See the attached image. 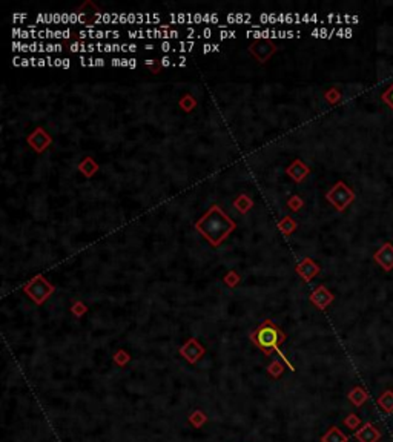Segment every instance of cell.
I'll return each mask as SVG.
<instances>
[{
    "label": "cell",
    "instance_id": "6da1fadb",
    "mask_svg": "<svg viewBox=\"0 0 393 442\" xmlns=\"http://www.w3.org/2000/svg\"><path fill=\"white\" fill-rule=\"evenodd\" d=\"M195 227L212 246H218L235 229V223L218 206H212Z\"/></svg>",
    "mask_w": 393,
    "mask_h": 442
},
{
    "label": "cell",
    "instance_id": "7a4b0ae2",
    "mask_svg": "<svg viewBox=\"0 0 393 442\" xmlns=\"http://www.w3.org/2000/svg\"><path fill=\"white\" fill-rule=\"evenodd\" d=\"M327 200L338 209L340 212L345 211L347 206L355 201V192L344 181H338L327 194Z\"/></svg>",
    "mask_w": 393,
    "mask_h": 442
},
{
    "label": "cell",
    "instance_id": "3957f363",
    "mask_svg": "<svg viewBox=\"0 0 393 442\" xmlns=\"http://www.w3.org/2000/svg\"><path fill=\"white\" fill-rule=\"evenodd\" d=\"M281 340L280 330L275 329L272 324H264L263 327L257 332V343L263 348H270L275 347L276 343Z\"/></svg>",
    "mask_w": 393,
    "mask_h": 442
},
{
    "label": "cell",
    "instance_id": "277c9868",
    "mask_svg": "<svg viewBox=\"0 0 393 442\" xmlns=\"http://www.w3.org/2000/svg\"><path fill=\"white\" fill-rule=\"evenodd\" d=\"M25 290L29 294V296L32 298V299H36L37 302H42L46 296H48L51 292H52V287L46 283L42 276H39V278H36V280H32L26 287H25Z\"/></svg>",
    "mask_w": 393,
    "mask_h": 442
},
{
    "label": "cell",
    "instance_id": "5b68a950",
    "mask_svg": "<svg viewBox=\"0 0 393 442\" xmlns=\"http://www.w3.org/2000/svg\"><path fill=\"white\" fill-rule=\"evenodd\" d=\"M373 260L383 267V270L390 272L393 269V244L384 243L383 246L375 252Z\"/></svg>",
    "mask_w": 393,
    "mask_h": 442
},
{
    "label": "cell",
    "instance_id": "8992f818",
    "mask_svg": "<svg viewBox=\"0 0 393 442\" xmlns=\"http://www.w3.org/2000/svg\"><path fill=\"white\" fill-rule=\"evenodd\" d=\"M355 438L360 442H378L383 438V433L372 422H366L360 430H356Z\"/></svg>",
    "mask_w": 393,
    "mask_h": 442
},
{
    "label": "cell",
    "instance_id": "52a82bcc",
    "mask_svg": "<svg viewBox=\"0 0 393 442\" xmlns=\"http://www.w3.org/2000/svg\"><path fill=\"white\" fill-rule=\"evenodd\" d=\"M332 299H333V295L326 287H318L317 292L312 295V301H314L319 309H324L326 306H329Z\"/></svg>",
    "mask_w": 393,
    "mask_h": 442
},
{
    "label": "cell",
    "instance_id": "ba28073f",
    "mask_svg": "<svg viewBox=\"0 0 393 442\" xmlns=\"http://www.w3.org/2000/svg\"><path fill=\"white\" fill-rule=\"evenodd\" d=\"M376 404L379 405V409L386 413H393V392L386 390L379 394V398L376 399Z\"/></svg>",
    "mask_w": 393,
    "mask_h": 442
},
{
    "label": "cell",
    "instance_id": "9c48e42d",
    "mask_svg": "<svg viewBox=\"0 0 393 442\" xmlns=\"http://www.w3.org/2000/svg\"><path fill=\"white\" fill-rule=\"evenodd\" d=\"M250 51H252V54L257 57L258 60H261V52H266V55H272L273 54V51H275V46L273 45H269V43H266V42H258V43H255V45H252L250 46Z\"/></svg>",
    "mask_w": 393,
    "mask_h": 442
},
{
    "label": "cell",
    "instance_id": "30bf717a",
    "mask_svg": "<svg viewBox=\"0 0 393 442\" xmlns=\"http://www.w3.org/2000/svg\"><path fill=\"white\" fill-rule=\"evenodd\" d=\"M349 399H350V402L353 404V405H356V407H360V405H363L367 399H368V393L363 389V387H355V389H352V392L349 393Z\"/></svg>",
    "mask_w": 393,
    "mask_h": 442
},
{
    "label": "cell",
    "instance_id": "8fae6325",
    "mask_svg": "<svg viewBox=\"0 0 393 442\" xmlns=\"http://www.w3.org/2000/svg\"><path fill=\"white\" fill-rule=\"evenodd\" d=\"M347 436H345L338 427H332L329 432L322 436V442H347Z\"/></svg>",
    "mask_w": 393,
    "mask_h": 442
},
{
    "label": "cell",
    "instance_id": "7c38bea8",
    "mask_svg": "<svg viewBox=\"0 0 393 442\" xmlns=\"http://www.w3.org/2000/svg\"><path fill=\"white\" fill-rule=\"evenodd\" d=\"M227 23H246V25H252V14L250 13H235V14H227L226 16Z\"/></svg>",
    "mask_w": 393,
    "mask_h": 442
},
{
    "label": "cell",
    "instance_id": "4fadbf2b",
    "mask_svg": "<svg viewBox=\"0 0 393 442\" xmlns=\"http://www.w3.org/2000/svg\"><path fill=\"white\" fill-rule=\"evenodd\" d=\"M381 100H383L386 104H389V106L392 108V111H393V83L383 92V96H381Z\"/></svg>",
    "mask_w": 393,
    "mask_h": 442
},
{
    "label": "cell",
    "instance_id": "5bb4252c",
    "mask_svg": "<svg viewBox=\"0 0 393 442\" xmlns=\"http://www.w3.org/2000/svg\"><path fill=\"white\" fill-rule=\"evenodd\" d=\"M344 424L347 425L350 430H355V428L360 427V424H361V419H360V417H358L356 415H349V416L344 419Z\"/></svg>",
    "mask_w": 393,
    "mask_h": 442
},
{
    "label": "cell",
    "instance_id": "9a60e30c",
    "mask_svg": "<svg viewBox=\"0 0 393 442\" xmlns=\"http://www.w3.org/2000/svg\"><path fill=\"white\" fill-rule=\"evenodd\" d=\"M71 51L73 52H86L88 51V45H85L82 42H74L71 45Z\"/></svg>",
    "mask_w": 393,
    "mask_h": 442
},
{
    "label": "cell",
    "instance_id": "2e32d148",
    "mask_svg": "<svg viewBox=\"0 0 393 442\" xmlns=\"http://www.w3.org/2000/svg\"><path fill=\"white\" fill-rule=\"evenodd\" d=\"M195 46V43L194 42H180L178 43V51L180 52H186V51H192V48Z\"/></svg>",
    "mask_w": 393,
    "mask_h": 442
},
{
    "label": "cell",
    "instance_id": "e0dca14e",
    "mask_svg": "<svg viewBox=\"0 0 393 442\" xmlns=\"http://www.w3.org/2000/svg\"><path fill=\"white\" fill-rule=\"evenodd\" d=\"M203 22L204 23H218L220 19L215 13H207V14H203Z\"/></svg>",
    "mask_w": 393,
    "mask_h": 442
},
{
    "label": "cell",
    "instance_id": "ac0fdd59",
    "mask_svg": "<svg viewBox=\"0 0 393 442\" xmlns=\"http://www.w3.org/2000/svg\"><path fill=\"white\" fill-rule=\"evenodd\" d=\"M235 37H237V32L235 31H227V29H221V31H220V39H221V40L235 39Z\"/></svg>",
    "mask_w": 393,
    "mask_h": 442
},
{
    "label": "cell",
    "instance_id": "d6986e66",
    "mask_svg": "<svg viewBox=\"0 0 393 442\" xmlns=\"http://www.w3.org/2000/svg\"><path fill=\"white\" fill-rule=\"evenodd\" d=\"M96 34H97V29H86V31H80L78 36L82 37V39H86V37L96 39Z\"/></svg>",
    "mask_w": 393,
    "mask_h": 442
},
{
    "label": "cell",
    "instance_id": "ffe728a7",
    "mask_svg": "<svg viewBox=\"0 0 393 442\" xmlns=\"http://www.w3.org/2000/svg\"><path fill=\"white\" fill-rule=\"evenodd\" d=\"M160 49L163 51V52H169V51H174V48H172V45L166 40V42H161V45H160Z\"/></svg>",
    "mask_w": 393,
    "mask_h": 442
},
{
    "label": "cell",
    "instance_id": "44dd1931",
    "mask_svg": "<svg viewBox=\"0 0 393 442\" xmlns=\"http://www.w3.org/2000/svg\"><path fill=\"white\" fill-rule=\"evenodd\" d=\"M26 19H28V14H25V13H22V14L16 13V14H13V22H22V20H26Z\"/></svg>",
    "mask_w": 393,
    "mask_h": 442
},
{
    "label": "cell",
    "instance_id": "7402d4cb",
    "mask_svg": "<svg viewBox=\"0 0 393 442\" xmlns=\"http://www.w3.org/2000/svg\"><path fill=\"white\" fill-rule=\"evenodd\" d=\"M201 37L203 39H211L212 37V29L211 28H204L203 32H201Z\"/></svg>",
    "mask_w": 393,
    "mask_h": 442
},
{
    "label": "cell",
    "instance_id": "603a6c76",
    "mask_svg": "<svg viewBox=\"0 0 393 442\" xmlns=\"http://www.w3.org/2000/svg\"><path fill=\"white\" fill-rule=\"evenodd\" d=\"M194 23H196V25L203 23V14L201 13H195L194 14Z\"/></svg>",
    "mask_w": 393,
    "mask_h": 442
},
{
    "label": "cell",
    "instance_id": "cb8c5ba5",
    "mask_svg": "<svg viewBox=\"0 0 393 442\" xmlns=\"http://www.w3.org/2000/svg\"><path fill=\"white\" fill-rule=\"evenodd\" d=\"M160 65H161V66H165V68H168V66L172 65V60L169 59V57H163V59L160 60Z\"/></svg>",
    "mask_w": 393,
    "mask_h": 442
},
{
    "label": "cell",
    "instance_id": "d4e9b609",
    "mask_svg": "<svg viewBox=\"0 0 393 442\" xmlns=\"http://www.w3.org/2000/svg\"><path fill=\"white\" fill-rule=\"evenodd\" d=\"M119 23H129V20H128V13H120V16H119Z\"/></svg>",
    "mask_w": 393,
    "mask_h": 442
},
{
    "label": "cell",
    "instance_id": "484cf974",
    "mask_svg": "<svg viewBox=\"0 0 393 442\" xmlns=\"http://www.w3.org/2000/svg\"><path fill=\"white\" fill-rule=\"evenodd\" d=\"M211 51H214V45H211V43H206V45H203V52H204V54L211 52Z\"/></svg>",
    "mask_w": 393,
    "mask_h": 442
},
{
    "label": "cell",
    "instance_id": "4316f807",
    "mask_svg": "<svg viewBox=\"0 0 393 442\" xmlns=\"http://www.w3.org/2000/svg\"><path fill=\"white\" fill-rule=\"evenodd\" d=\"M29 51H31V52H37V51H39V43H37V42L29 43Z\"/></svg>",
    "mask_w": 393,
    "mask_h": 442
},
{
    "label": "cell",
    "instance_id": "83f0119b",
    "mask_svg": "<svg viewBox=\"0 0 393 442\" xmlns=\"http://www.w3.org/2000/svg\"><path fill=\"white\" fill-rule=\"evenodd\" d=\"M62 23L63 25H69V13H62Z\"/></svg>",
    "mask_w": 393,
    "mask_h": 442
},
{
    "label": "cell",
    "instance_id": "f1b7e54d",
    "mask_svg": "<svg viewBox=\"0 0 393 442\" xmlns=\"http://www.w3.org/2000/svg\"><path fill=\"white\" fill-rule=\"evenodd\" d=\"M96 39H98V40H101V39H106V34H105V31H101V29H97V34H96Z\"/></svg>",
    "mask_w": 393,
    "mask_h": 442
},
{
    "label": "cell",
    "instance_id": "f546056e",
    "mask_svg": "<svg viewBox=\"0 0 393 442\" xmlns=\"http://www.w3.org/2000/svg\"><path fill=\"white\" fill-rule=\"evenodd\" d=\"M178 36H180L178 31H175V29H171L169 31V39H178Z\"/></svg>",
    "mask_w": 393,
    "mask_h": 442
},
{
    "label": "cell",
    "instance_id": "4dcf8cb0",
    "mask_svg": "<svg viewBox=\"0 0 393 442\" xmlns=\"http://www.w3.org/2000/svg\"><path fill=\"white\" fill-rule=\"evenodd\" d=\"M19 51H20V52H28V51H29V45L22 42V45H20V49H19Z\"/></svg>",
    "mask_w": 393,
    "mask_h": 442
},
{
    "label": "cell",
    "instance_id": "1f68e13d",
    "mask_svg": "<svg viewBox=\"0 0 393 442\" xmlns=\"http://www.w3.org/2000/svg\"><path fill=\"white\" fill-rule=\"evenodd\" d=\"M54 23H55V25H59V23H62V14L54 13Z\"/></svg>",
    "mask_w": 393,
    "mask_h": 442
},
{
    "label": "cell",
    "instance_id": "d6a6232c",
    "mask_svg": "<svg viewBox=\"0 0 393 442\" xmlns=\"http://www.w3.org/2000/svg\"><path fill=\"white\" fill-rule=\"evenodd\" d=\"M69 62H71L69 59H63V62H62V68H63V69H69V68H71V63H69Z\"/></svg>",
    "mask_w": 393,
    "mask_h": 442
},
{
    "label": "cell",
    "instance_id": "836d02e7",
    "mask_svg": "<svg viewBox=\"0 0 393 442\" xmlns=\"http://www.w3.org/2000/svg\"><path fill=\"white\" fill-rule=\"evenodd\" d=\"M186 34H188V37H189V39H192V36H195L196 31H195L194 28H188V29H186Z\"/></svg>",
    "mask_w": 393,
    "mask_h": 442
},
{
    "label": "cell",
    "instance_id": "e575fe53",
    "mask_svg": "<svg viewBox=\"0 0 393 442\" xmlns=\"http://www.w3.org/2000/svg\"><path fill=\"white\" fill-rule=\"evenodd\" d=\"M260 22L261 23H268L269 22V14H261L260 16Z\"/></svg>",
    "mask_w": 393,
    "mask_h": 442
},
{
    "label": "cell",
    "instance_id": "d590c367",
    "mask_svg": "<svg viewBox=\"0 0 393 442\" xmlns=\"http://www.w3.org/2000/svg\"><path fill=\"white\" fill-rule=\"evenodd\" d=\"M71 36H73V31L71 29H65L63 31V39H69Z\"/></svg>",
    "mask_w": 393,
    "mask_h": 442
},
{
    "label": "cell",
    "instance_id": "8d00e7d4",
    "mask_svg": "<svg viewBox=\"0 0 393 442\" xmlns=\"http://www.w3.org/2000/svg\"><path fill=\"white\" fill-rule=\"evenodd\" d=\"M111 65H112V66H122V59H112V60H111Z\"/></svg>",
    "mask_w": 393,
    "mask_h": 442
},
{
    "label": "cell",
    "instance_id": "74e56055",
    "mask_svg": "<svg viewBox=\"0 0 393 442\" xmlns=\"http://www.w3.org/2000/svg\"><path fill=\"white\" fill-rule=\"evenodd\" d=\"M103 52H114V49H112V45H109V43H105V49H103Z\"/></svg>",
    "mask_w": 393,
    "mask_h": 442
},
{
    "label": "cell",
    "instance_id": "f35d334b",
    "mask_svg": "<svg viewBox=\"0 0 393 442\" xmlns=\"http://www.w3.org/2000/svg\"><path fill=\"white\" fill-rule=\"evenodd\" d=\"M146 37L147 39H154V29H151V28L146 29Z\"/></svg>",
    "mask_w": 393,
    "mask_h": 442
},
{
    "label": "cell",
    "instance_id": "ab89813d",
    "mask_svg": "<svg viewBox=\"0 0 393 442\" xmlns=\"http://www.w3.org/2000/svg\"><path fill=\"white\" fill-rule=\"evenodd\" d=\"M94 51H97L96 43H89V45H88V52H94Z\"/></svg>",
    "mask_w": 393,
    "mask_h": 442
},
{
    "label": "cell",
    "instance_id": "60d3db41",
    "mask_svg": "<svg viewBox=\"0 0 393 442\" xmlns=\"http://www.w3.org/2000/svg\"><path fill=\"white\" fill-rule=\"evenodd\" d=\"M13 63H14L16 66H22V59H20L19 55H16V57H14V60H13Z\"/></svg>",
    "mask_w": 393,
    "mask_h": 442
},
{
    "label": "cell",
    "instance_id": "b9f144b4",
    "mask_svg": "<svg viewBox=\"0 0 393 442\" xmlns=\"http://www.w3.org/2000/svg\"><path fill=\"white\" fill-rule=\"evenodd\" d=\"M96 66H105V59H96Z\"/></svg>",
    "mask_w": 393,
    "mask_h": 442
},
{
    "label": "cell",
    "instance_id": "7bdbcfd3",
    "mask_svg": "<svg viewBox=\"0 0 393 442\" xmlns=\"http://www.w3.org/2000/svg\"><path fill=\"white\" fill-rule=\"evenodd\" d=\"M129 68H131V69H135V68H137V60H135V59H129Z\"/></svg>",
    "mask_w": 393,
    "mask_h": 442
},
{
    "label": "cell",
    "instance_id": "ee69618b",
    "mask_svg": "<svg viewBox=\"0 0 393 442\" xmlns=\"http://www.w3.org/2000/svg\"><path fill=\"white\" fill-rule=\"evenodd\" d=\"M122 66H124V68H129V59H122Z\"/></svg>",
    "mask_w": 393,
    "mask_h": 442
},
{
    "label": "cell",
    "instance_id": "f6af8a7d",
    "mask_svg": "<svg viewBox=\"0 0 393 442\" xmlns=\"http://www.w3.org/2000/svg\"><path fill=\"white\" fill-rule=\"evenodd\" d=\"M46 65H48V62H46V59H42V57H40V59H39V66H40V68H43V66H46Z\"/></svg>",
    "mask_w": 393,
    "mask_h": 442
},
{
    "label": "cell",
    "instance_id": "bcb514c9",
    "mask_svg": "<svg viewBox=\"0 0 393 442\" xmlns=\"http://www.w3.org/2000/svg\"><path fill=\"white\" fill-rule=\"evenodd\" d=\"M29 65H31L29 59H25V57H23V59H22V66H29Z\"/></svg>",
    "mask_w": 393,
    "mask_h": 442
},
{
    "label": "cell",
    "instance_id": "7dc6e473",
    "mask_svg": "<svg viewBox=\"0 0 393 442\" xmlns=\"http://www.w3.org/2000/svg\"><path fill=\"white\" fill-rule=\"evenodd\" d=\"M112 49H114V52H117V51H122V45H112Z\"/></svg>",
    "mask_w": 393,
    "mask_h": 442
},
{
    "label": "cell",
    "instance_id": "c3c4849f",
    "mask_svg": "<svg viewBox=\"0 0 393 442\" xmlns=\"http://www.w3.org/2000/svg\"><path fill=\"white\" fill-rule=\"evenodd\" d=\"M46 62H48V66L51 68V66H54V59L51 55H48V59H46Z\"/></svg>",
    "mask_w": 393,
    "mask_h": 442
},
{
    "label": "cell",
    "instance_id": "681fc988",
    "mask_svg": "<svg viewBox=\"0 0 393 442\" xmlns=\"http://www.w3.org/2000/svg\"><path fill=\"white\" fill-rule=\"evenodd\" d=\"M62 59H54V66H59V68H62Z\"/></svg>",
    "mask_w": 393,
    "mask_h": 442
},
{
    "label": "cell",
    "instance_id": "f907efd6",
    "mask_svg": "<svg viewBox=\"0 0 393 442\" xmlns=\"http://www.w3.org/2000/svg\"><path fill=\"white\" fill-rule=\"evenodd\" d=\"M128 51H129V52H135V51H137V45H129V46H128Z\"/></svg>",
    "mask_w": 393,
    "mask_h": 442
},
{
    "label": "cell",
    "instance_id": "816d5d0a",
    "mask_svg": "<svg viewBox=\"0 0 393 442\" xmlns=\"http://www.w3.org/2000/svg\"><path fill=\"white\" fill-rule=\"evenodd\" d=\"M128 46H129L128 43H123V45H122V52H123V54H124V52H128Z\"/></svg>",
    "mask_w": 393,
    "mask_h": 442
},
{
    "label": "cell",
    "instance_id": "f5cc1de1",
    "mask_svg": "<svg viewBox=\"0 0 393 442\" xmlns=\"http://www.w3.org/2000/svg\"><path fill=\"white\" fill-rule=\"evenodd\" d=\"M145 49H147V51H152V49H154V45H146V46H145Z\"/></svg>",
    "mask_w": 393,
    "mask_h": 442
},
{
    "label": "cell",
    "instance_id": "db71d44e",
    "mask_svg": "<svg viewBox=\"0 0 393 442\" xmlns=\"http://www.w3.org/2000/svg\"><path fill=\"white\" fill-rule=\"evenodd\" d=\"M214 51H215V52L220 51V46H218V45H214Z\"/></svg>",
    "mask_w": 393,
    "mask_h": 442
}]
</instances>
